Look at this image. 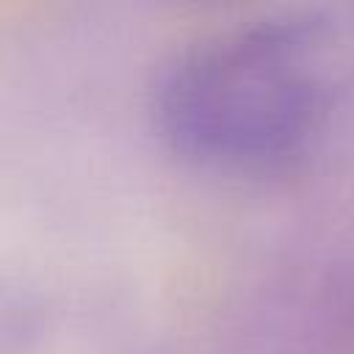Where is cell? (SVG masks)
<instances>
[{
  "label": "cell",
  "mask_w": 354,
  "mask_h": 354,
  "mask_svg": "<svg viewBox=\"0 0 354 354\" xmlns=\"http://www.w3.org/2000/svg\"><path fill=\"white\" fill-rule=\"evenodd\" d=\"M332 102L326 36L301 17L246 19L180 50L155 86V124L183 158L271 171L321 133Z\"/></svg>",
  "instance_id": "obj_1"
}]
</instances>
